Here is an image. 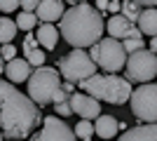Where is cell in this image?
<instances>
[{"label": "cell", "instance_id": "31", "mask_svg": "<svg viewBox=\"0 0 157 141\" xmlns=\"http://www.w3.org/2000/svg\"><path fill=\"white\" fill-rule=\"evenodd\" d=\"M150 52L157 54V38H150Z\"/></svg>", "mask_w": 157, "mask_h": 141}, {"label": "cell", "instance_id": "30", "mask_svg": "<svg viewBox=\"0 0 157 141\" xmlns=\"http://www.w3.org/2000/svg\"><path fill=\"white\" fill-rule=\"evenodd\" d=\"M105 7H108V2H105V0H98V2H96V10H98V12H103Z\"/></svg>", "mask_w": 157, "mask_h": 141}, {"label": "cell", "instance_id": "15", "mask_svg": "<svg viewBox=\"0 0 157 141\" xmlns=\"http://www.w3.org/2000/svg\"><path fill=\"white\" fill-rule=\"evenodd\" d=\"M117 141H157V122L152 125H138L127 129Z\"/></svg>", "mask_w": 157, "mask_h": 141}, {"label": "cell", "instance_id": "8", "mask_svg": "<svg viewBox=\"0 0 157 141\" xmlns=\"http://www.w3.org/2000/svg\"><path fill=\"white\" fill-rule=\"evenodd\" d=\"M131 111L145 125L157 122V85L148 82L131 92Z\"/></svg>", "mask_w": 157, "mask_h": 141}, {"label": "cell", "instance_id": "3", "mask_svg": "<svg viewBox=\"0 0 157 141\" xmlns=\"http://www.w3.org/2000/svg\"><path fill=\"white\" fill-rule=\"evenodd\" d=\"M80 89L96 101H105V104H115L122 106L131 99V82L122 75H110V73H96L89 80L80 82Z\"/></svg>", "mask_w": 157, "mask_h": 141}, {"label": "cell", "instance_id": "25", "mask_svg": "<svg viewBox=\"0 0 157 141\" xmlns=\"http://www.w3.org/2000/svg\"><path fill=\"white\" fill-rule=\"evenodd\" d=\"M14 10H19L17 0H0V12H14Z\"/></svg>", "mask_w": 157, "mask_h": 141}, {"label": "cell", "instance_id": "1", "mask_svg": "<svg viewBox=\"0 0 157 141\" xmlns=\"http://www.w3.org/2000/svg\"><path fill=\"white\" fill-rule=\"evenodd\" d=\"M42 120L40 108L12 82L0 80V132L5 139H26Z\"/></svg>", "mask_w": 157, "mask_h": 141}, {"label": "cell", "instance_id": "28", "mask_svg": "<svg viewBox=\"0 0 157 141\" xmlns=\"http://www.w3.org/2000/svg\"><path fill=\"white\" fill-rule=\"evenodd\" d=\"M105 10H110L113 17H115V14H120V10H122V2H115V0H113V2H108V7H105Z\"/></svg>", "mask_w": 157, "mask_h": 141}, {"label": "cell", "instance_id": "5", "mask_svg": "<svg viewBox=\"0 0 157 141\" xmlns=\"http://www.w3.org/2000/svg\"><path fill=\"white\" fill-rule=\"evenodd\" d=\"M89 57H92V61L98 68H103L105 73H110V75H117V71H122L127 66L124 47H122L120 40H113V38H101L92 47Z\"/></svg>", "mask_w": 157, "mask_h": 141}, {"label": "cell", "instance_id": "2", "mask_svg": "<svg viewBox=\"0 0 157 141\" xmlns=\"http://www.w3.org/2000/svg\"><path fill=\"white\" fill-rule=\"evenodd\" d=\"M103 14L89 2H73L59 21V35L75 49L94 47L103 35Z\"/></svg>", "mask_w": 157, "mask_h": 141}, {"label": "cell", "instance_id": "12", "mask_svg": "<svg viewBox=\"0 0 157 141\" xmlns=\"http://www.w3.org/2000/svg\"><path fill=\"white\" fill-rule=\"evenodd\" d=\"M66 7L61 0H40L38 10H35V17H38L42 24H54V21H61Z\"/></svg>", "mask_w": 157, "mask_h": 141}, {"label": "cell", "instance_id": "29", "mask_svg": "<svg viewBox=\"0 0 157 141\" xmlns=\"http://www.w3.org/2000/svg\"><path fill=\"white\" fill-rule=\"evenodd\" d=\"M61 89H63V92L68 94V96H71V94H73V89H75V85H73V82H63V85H61Z\"/></svg>", "mask_w": 157, "mask_h": 141}, {"label": "cell", "instance_id": "21", "mask_svg": "<svg viewBox=\"0 0 157 141\" xmlns=\"http://www.w3.org/2000/svg\"><path fill=\"white\" fill-rule=\"evenodd\" d=\"M75 136H78V141H92L94 139V125L89 120H80L78 125H75Z\"/></svg>", "mask_w": 157, "mask_h": 141}, {"label": "cell", "instance_id": "10", "mask_svg": "<svg viewBox=\"0 0 157 141\" xmlns=\"http://www.w3.org/2000/svg\"><path fill=\"white\" fill-rule=\"evenodd\" d=\"M105 31H108V38H113V40H141V31L136 28V24H131L129 19H124L122 14H115V17H110L108 19V24H105Z\"/></svg>", "mask_w": 157, "mask_h": 141}, {"label": "cell", "instance_id": "14", "mask_svg": "<svg viewBox=\"0 0 157 141\" xmlns=\"http://www.w3.org/2000/svg\"><path fill=\"white\" fill-rule=\"evenodd\" d=\"M21 47H24V54H26L24 59L31 64V68H42V66H45V57H47V54H45V49L38 45L35 35H26Z\"/></svg>", "mask_w": 157, "mask_h": 141}, {"label": "cell", "instance_id": "27", "mask_svg": "<svg viewBox=\"0 0 157 141\" xmlns=\"http://www.w3.org/2000/svg\"><path fill=\"white\" fill-rule=\"evenodd\" d=\"M19 7L24 10V12L35 14V10H38V2H35V0H31V2H28V0H24V2H19Z\"/></svg>", "mask_w": 157, "mask_h": 141}, {"label": "cell", "instance_id": "4", "mask_svg": "<svg viewBox=\"0 0 157 141\" xmlns=\"http://www.w3.org/2000/svg\"><path fill=\"white\" fill-rule=\"evenodd\" d=\"M61 75L56 73V68L52 66H42V68H33L31 78H28V99L35 106H47L54 104L56 94L61 92Z\"/></svg>", "mask_w": 157, "mask_h": 141}, {"label": "cell", "instance_id": "13", "mask_svg": "<svg viewBox=\"0 0 157 141\" xmlns=\"http://www.w3.org/2000/svg\"><path fill=\"white\" fill-rule=\"evenodd\" d=\"M31 73H33V68H31V64H28L26 59H19V57H17V59L5 64V75H7L10 82H28Z\"/></svg>", "mask_w": 157, "mask_h": 141}, {"label": "cell", "instance_id": "18", "mask_svg": "<svg viewBox=\"0 0 157 141\" xmlns=\"http://www.w3.org/2000/svg\"><path fill=\"white\" fill-rule=\"evenodd\" d=\"M117 125L120 122L113 118V115H98L96 122H94V134H98L101 139H110V136L117 134Z\"/></svg>", "mask_w": 157, "mask_h": 141}, {"label": "cell", "instance_id": "19", "mask_svg": "<svg viewBox=\"0 0 157 141\" xmlns=\"http://www.w3.org/2000/svg\"><path fill=\"white\" fill-rule=\"evenodd\" d=\"M17 24L10 17H0V45H12L14 35H17Z\"/></svg>", "mask_w": 157, "mask_h": 141}, {"label": "cell", "instance_id": "16", "mask_svg": "<svg viewBox=\"0 0 157 141\" xmlns=\"http://www.w3.org/2000/svg\"><path fill=\"white\" fill-rule=\"evenodd\" d=\"M35 40H38V45L42 47V49H54L56 42H59V31H56L54 24H40Z\"/></svg>", "mask_w": 157, "mask_h": 141}, {"label": "cell", "instance_id": "6", "mask_svg": "<svg viewBox=\"0 0 157 141\" xmlns=\"http://www.w3.org/2000/svg\"><path fill=\"white\" fill-rule=\"evenodd\" d=\"M59 75H63L66 82H85L92 75H96V64L85 49H73L59 59Z\"/></svg>", "mask_w": 157, "mask_h": 141}, {"label": "cell", "instance_id": "20", "mask_svg": "<svg viewBox=\"0 0 157 141\" xmlns=\"http://www.w3.org/2000/svg\"><path fill=\"white\" fill-rule=\"evenodd\" d=\"M120 14H122L124 19H129L131 24H136L138 17H141V5H138L136 0H127V2H122V10H120Z\"/></svg>", "mask_w": 157, "mask_h": 141}, {"label": "cell", "instance_id": "26", "mask_svg": "<svg viewBox=\"0 0 157 141\" xmlns=\"http://www.w3.org/2000/svg\"><path fill=\"white\" fill-rule=\"evenodd\" d=\"M54 108H56V113H59L61 118H66V115H71V113H73V111H71V104H68V101H63V104H56Z\"/></svg>", "mask_w": 157, "mask_h": 141}, {"label": "cell", "instance_id": "9", "mask_svg": "<svg viewBox=\"0 0 157 141\" xmlns=\"http://www.w3.org/2000/svg\"><path fill=\"white\" fill-rule=\"evenodd\" d=\"M28 141H78L75 132L56 115H47L42 120V129L31 134Z\"/></svg>", "mask_w": 157, "mask_h": 141}, {"label": "cell", "instance_id": "22", "mask_svg": "<svg viewBox=\"0 0 157 141\" xmlns=\"http://www.w3.org/2000/svg\"><path fill=\"white\" fill-rule=\"evenodd\" d=\"M14 24H17V28H21V31H31V28H35V24H38V17L31 12H19V17L14 19Z\"/></svg>", "mask_w": 157, "mask_h": 141}, {"label": "cell", "instance_id": "17", "mask_svg": "<svg viewBox=\"0 0 157 141\" xmlns=\"http://www.w3.org/2000/svg\"><path fill=\"white\" fill-rule=\"evenodd\" d=\"M136 28L141 31V35H152V38H157V10H141Z\"/></svg>", "mask_w": 157, "mask_h": 141}, {"label": "cell", "instance_id": "32", "mask_svg": "<svg viewBox=\"0 0 157 141\" xmlns=\"http://www.w3.org/2000/svg\"><path fill=\"white\" fill-rule=\"evenodd\" d=\"M5 73V61H2V57H0V75Z\"/></svg>", "mask_w": 157, "mask_h": 141}, {"label": "cell", "instance_id": "33", "mask_svg": "<svg viewBox=\"0 0 157 141\" xmlns=\"http://www.w3.org/2000/svg\"><path fill=\"white\" fill-rule=\"evenodd\" d=\"M2 139H5V136H2V132H0V141H2Z\"/></svg>", "mask_w": 157, "mask_h": 141}, {"label": "cell", "instance_id": "24", "mask_svg": "<svg viewBox=\"0 0 157 141\" xmlns=\"http://www.w3.org/2000/svg\"><path fill=\"white\" fill-rule=\"evenodd\" d=\"M0 57H2V61L17 59V47L14 45H0Z\"/></svg>", "mask_w": 157, "mask_h": 141}, {"label": "cell", "instance_id": "11", "mask_svg": "<svg viewBox=\"0 0 157 141\" xmlns=\"http://www.w3.org/2000/svg\"><path fill=\"white\" fill-rule=\"evenodd\" d=\"M68 104H71V111L78 113L82 120H96L101 115V104L85 92H73L68 96Z\"/></svg>", "mask_w": 157, "mask_h": 141}, {"label": "cell", "instance_id": "7", "mask_svg": "<svg viewBox=\"0 0 157 141\" xmlns=\"http://www.w3.org/2000/svg\"><path fill=\"white\" fill-rule=\"evenodd\" d=\"M127 73L124 78L129 82H141V85H148L157 75V54H152L150 49H141V52L129 54L127 59Z\"/></svg>", "mask_w": 157, "mask_h": 141}, {"label": "cell", "instance_id": "23", "mask_svg": "<svg viewBox=\"0 0 157 141\" xmlns=\"http://www.w3.org/2000/svg\"><path fill=\"white\" fill-rule=\"evenodd\" d=\"M122 47H124L127 54H134V52H141V49H145L143 40H124L122 42Z\"/></svg>", "mask_w": 157, "mask_h": 141}]
</instances>
